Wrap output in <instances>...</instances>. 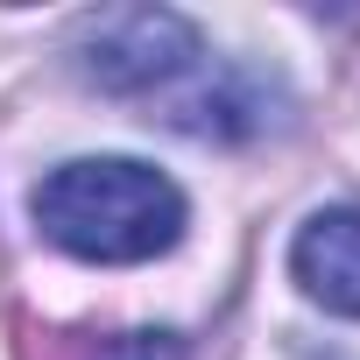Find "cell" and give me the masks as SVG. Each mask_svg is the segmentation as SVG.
Wrapping results in <instances>:
<instances>
[{"mask_svg":"<svg viewBox=\"0 0 360 360\" xmlns=\"http://www.w3.org/2000/svg\"><path fill=\"white\" fill-rule=\"evenodd\" d=\"M29 212L50 248L99 262V269L155 262L184 233V191L134 155H85V162L50 169L29 198Z\"/></svg>","mask_w":360,"mask_h":360,"instance_id":"6da1fadb","label":"cell"},{"mask_svg":"<svg viewBox=\"0 0 360 360\" xmlns=\"http://www.w3.org/2000/svg\"><path fill=\"white\" fill-rule=\"evenodd\" d=\"M85 78L99 92H120V99H155L169 85L198 78V29L169 8H127V15H106L85 50H78Z\"/></svg>","mask_w":360,"mask_h":360,"instance_id":"7a4b0ae2","label":"cell"},{"mask_svg":"<svg viewBox=\"0 0 360 360\" xmlns=\"http://www.w3.org/2000/svg\"><path fill=\"white\" fill-rule=\"evenodd\" d=\"M290 276L311 304L360 318V212H311L290 240Z\"/></svg>","mask_w":360,"mask_h":360,"instance_id":"3957f363","label":"cell"}]
</instances>
